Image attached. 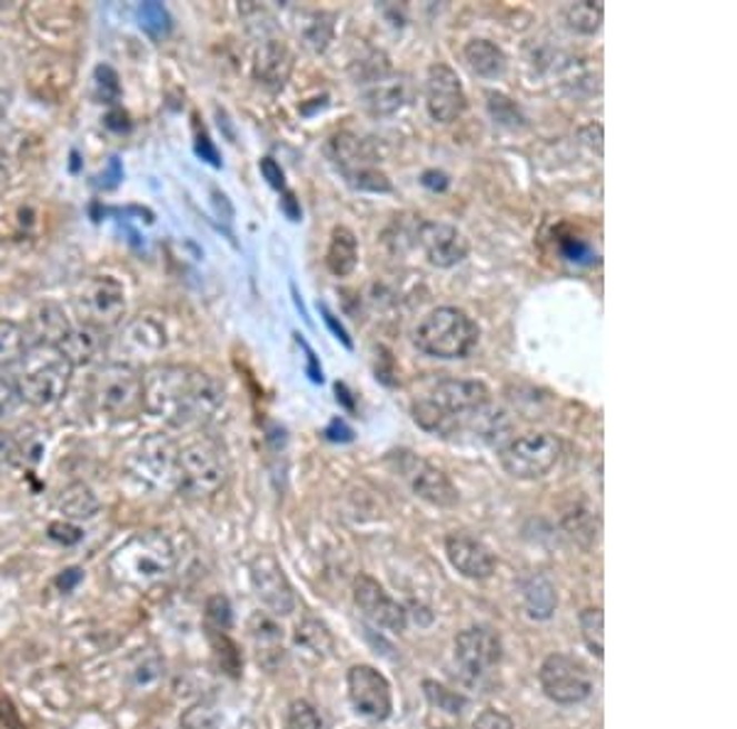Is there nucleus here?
Instances as JSON below:
<instances>
[{"instance_id": "423d86ee", "label": "nucleus", "mask_w": 737, "mask_h": 729, "mask_svg": "<svg viewBox=\"0 0 737 729\" xmlns=\"http://www.w3.org/2000/svg\"><path fill=\"white\" fill-rule=\"evenodd\" d=\"M229 479L227 455L215 440H195L178 450L175 485L190 499H212Z\"/></svg>"}, {"instance_id": "f704fd0d", "label": "nucleus", "mask_w": 737, "mask_h": 729, "mask_svg": "<svg viewBox=\"0 0 737 729\" xmlns=\"http://www.w3.org/2000/svg\"><path fill=\"white\" fill-rule=\"evenodd\" d=\"M580 633H582V641L588 649L602 658L605 656V641H602V611L600 609H585L580 611Z\"/></svg>"}, {"instance_id": "6ab92c4d", "label": "nucleus", "mask_w": 737, "mask_h": 729, "mask_svg": "<svg viewBox=\"0 0 737 729\" xmlns=\"http://www.w3.org/2000/svg\"><path fill=\"white\" fill-rule=\"evenodd\" d=\"M355 602L361 609V615L371 619L377 627L404 631L408 625L406 609L396 599H391V595L369 575H359L355 580Z\"/></svg>"}, {"instance_id": "dca6fc26", "label": "nucleus", "mask_w": 737, "mask_h": 729, "mask_svg": "<svg viewBox=\"0 0 737 729\" xmlns=\"http://www.w3.org/2000/svg\"><path fill=\"white\" fill-rule=\"evenodd\" d=\"M251 585L256 590V597L261 599V605L276 617H286L290 611H296V592L292 585L286 578L280 562L263 552V556L251 562Z\"/></svg>"}, {"instance_id": "5701e85b", "label": "nucleus", "mask_w": 737, "mask_h": 729, "mask_svg": "<svg viewBox=\"0 0 737 729\" xmlns=\"http://www.w3.org/2000/svg\"><path fill=\"white\" fill-rule=\"evenodd\" d=\"M26 329V337H28V347L30 344H40V347H57L67 337L69 324L64 310L60 308L57 302H42L38 308L32 310L30 314V322Z\"/></svg>"}, {"instance_id": "6e6d98bb", "label": "nucleus", "mask_w": 737, "mask_h": 729, "mask_svg": "<svg viewBox=\"0 0 737 729\" xmlns=\"http://www.w3.org/2000/svg\"><path fill=\"white\" fill-rule=\"evenodd\" d=\"M283 211H286V214H288L292 221H298V219H300V207H298V202H296V197H292L290 192H286Z\"/></svg>"}, {"instance_id": "2f4dec72", "label": "nucleus", "mask_w": 737, "mask_h": 729, "mask_svg": "<svg viewBox=\"0 0 737 729\" xmlns=\"http://www.w3.org/2000/svg\"><path fill=\"white\" fill-rule=\"evenodd\" d=\"M225 710L217 702H200L182 715L180 729H225Z\"/></svg>"}, {"instance_id": "de8ad7c7", "label": "nucleus", "mask_w": 737, "mask_h": 729, "mask_svg": "<svg viewBox=\"0 0 737 729\" xmlns=\"http://www.w3.org/2000/svg\"><path fill=\"white\" fill-rule=\"evenodd\" d=\"M261 174L268 180V184L273 187V190H278V192L286 190V174H283V170H280V164L273 158L261 160Z\"/></svg>"}, {"instance_id": "1a4fd4ad", "label": "nucleus", "mask_w": 737, "mask_h": 729, "mask_svg": "<svg viewBox=\"0 0 737 729\" xmlns=\"http://www.w3.org/2000/svg\"><path fill=\"white\" fill-rule=\"evenodd\" d=\"M564 457V440L554 432H526L499 450V465L514 479L534 481L546 477Z\"/></svg>"}, {"instance_id": "052dcab7", "label": "nucleus", "mask_w": 737, "mask_h": 729, "mask_svg": "<svg viewBox=\"0 0 737 729\" xmlns=\"http://www.w3.org/2000/svg\"><path fill=\"white\" fill-rule=\"evenodd\" d=\"M440 729H452V727H440Z\"/></svg>"}, {"instance_id": "a211bd4d", "label": "nucleus", "mask_w": 737, "mask_h": 729, "mask_svg": "<svg viewBox=\"0 0 737 729\" xmlns=\"http://www.w3.org/2000/svg\"><path fill=\"white\" fill-rule=\"evenodd\" d=\"M133 475L153 487H168L178 479V447L166 435H150L133 457Z\"/></svg>"}, {"instance_id": "f03ea898", "label": "nucleus", "mask_w": 737, "mask_h": 729, "mask_svg": "<svg viewBox=\"0 0 737 729\" xmlns=\"http://www.w3.org/2000/svg\"><path fill=\"white\" fill-rule=\"evenodd\" d=\"M489 406V388L482 381L467 379H442L436 388L411 406L414 420L426 432L458 435L467 430L479 410Z\"/></svg>"}, {"instance_id": "2eb2a0df", "label": "nucleus", "mask_w": 737, "mask_h": 729, "mask_svg": "<svg viewBox=\"0 0 737 729\" xmlns=\"http://www.w3.org/2000/svg\"><path fill=\"white\" fill-rule=\"evenodd\" d=\"M347 690H349V700H352L355 710L359 715L369 717V720H386L394 710V696H391V686L377 668L359 663L352 666L347 673Z\"/></svg>"}, {"instance_id": "13d9d810", "label": "nucleus", "mask_w": 737, "mask_h": 729, "mask_svg": "<svg viewBox=\"0 0 737 729\" xmlns=\"http://www.w3.org/2000/svg\"><path fill=\"white\" fill-rule=\"evenodd\" d=\"M6 182H8V172L3 168V162H0V192L6 190Z\"/></svg>"}, {"instance_id": "4d7b16f0", "label": "nucleus", "mask_w": 737, "mask_h": 729, "mask_svg": "<svg viewBox=\"0 0 737 729\" xmlns=\"http://www.w3.org/2000/svg\"><path fill=\"white\" fill-rule=\"evenodd\" d=\"M335 391H337V401H342L347 410H355L352 393H349V388H347L345 383H337V386H335Z\"/></svg>"}, {"instance_id": "a878e982", "label": "nucleus", "mask_w": 737, "mask_h": 729, "mask_svg": "<svg viewBox=\"0 0 737 729\" xmlns=\"http://www.w3.org/2000/svg\"><path fill=\"white\" fill-rule=\"evenodd\" d=\"M325 263H327V270H330V273L337 278H347L355 273V268L359 263V243H357L355 231H349L347 227L332 229Z\"/></svg>"}, {"instance_id": "9b49d317", "label": "nucleus", "mask_w": 737, "mask_h": 729, "mask_svg": "<svg viewBox=\"0 0 737 729\" xmlns=\"http://www.w3.org/2000/svg\"><path fill=\"white\" fill-rule=\"evenodd\" d=\"M538 683L548 700L558 705H578L590 698L592 678L580 661L564 653L548 656L538 668Z\"/></svg>"}, {"instance_id": "58836bf2", "label": "nucleus", "mask_w": 737, "mask_h": 729, "mask_svg": "<svg viewBox=\"0 0 737 729\" xmlns=\"http://www.w3.org/2000/svg\"><path fill=\"white\" fill-rule=\"evenodd\" d=\"M288 729H322V720L308 700H296L288 708Z\"/></svg>"}, {"instance_id": "20e7f679", "label": "nucleus", "mask_w": 737, "mask_h": 729, "mask_svg": "<svg viewBox=\"0 0 737 729\" xmlns=\"http://www.w3.org/2000/svg\"><path fill=\"white\" fill-rule=\"evenodd\" d=\"M74 367L69 363L57 347L30 344L26 354L18 361V396L34 408L60 403L72 383Z\"/></svg>"}, {"instance_id": "37998d69", "label": "nucleus", "mask_w": 737, "mask_h": 729, "mask_svg": "<svg viewBox=\"0 0 737 729\" xmlns=\"http://www.w3.org/2000/svg\"><path fill=\"white\" fill-rule=\"evenodd\" d=\"M560 253H564L566 261L570 263H592V249L582 239L576 237H566L560 241Z\"/></svg>"}, {"instance_id": "bf43d9fd", "label": "nucleus", "mask_w": 737, "mask_h": 729, "mask_svg": "<svg viewBox=\"0 0 737 729\" xmlns=\"http://www.w3.org/2000/svg\"><path fill=\"white\" fill-rule=\"evenodd\" d=\"M6 111H8V93L0 91V116H3Z\"/></svg>"}, {"instance_id": "8fccbe9b", "label": "nucleus", "mask_w": 737, "mask_h": 729, "mask_svg": "<svg viewBox=\"0 0 737 729\" xmlns=\"http://www.w3.org/2000/svg\"><path fill=\"white\" fill-rule=\"evenodd\" d=\"M325 435H327V440H332V442H349V440L355 438L352 428H349L347 422H345V420H339V418L330 422V428L325 430Z\"/></svg>"}, {"instance_id": "cd10ccee", "label": "nucleus", "mask_w": 737, "mask_h": 729, "mask_svg": "<svg viewBox=\"0 0 737 729\" xmlns=\"http://www.w3.org/2000/svg\"><path fill=\"white\" fill-rule=\"evenodd\" d=\"M521 597H524L526 615H529L536 621L551 619V615L556 611V605H558L554 582L541 572H536V575H531V578L524 580Z\"/></svg>"}, {"instance_id": "09e8293b", "label": "nucleus", "mask_w": 737, "mask_h": 729, "mask_svg": "<svg viewBox=\"0 0 737 729\" xmlns=\"http://www.w3.org/2000/svg\"><path fill=\"white\" fill-rule=\"evenodd\" d=\"M320 312L325 317V324L330 327V332L339 339V342H342L347 349H355V342H352V337H349V332L345 329V324L337 320V317L330 312V308H327V304H320Z\"/></svg>"}, {"instance_id": "aec40b11", "label": "nucleus", "mask_w": 737, "mask_h": 729, "mask_svg": "<svg viewBox=\"0 0 737 729\" xmlns=\"http://www.w3.org/2000/svg\"><path fill=\"white\" fill-rule=\"evenodd\" d=\"M404 475L408 477V481H411V487L418 497L432 503V507L450 509L460 501V493H458V489H455L450 477L442 472V469L418 460V457H414V455L406 457Z\"/></svg>"}, {"instance_id": "4be33fe9", "label": "nucleus", "mask_w": 737, "mask_h": 729, "mask_svg": "<svg viewBox=\"0 0 737 729\" xmlns=\"http://www.w3.org/2000/svg\"><path fill=\"white\" fill-rule=\"evenodd\" d=\"M292 72V54L283 42L266 40L253 57V79L266 89L278 91L286 87Z\"/></svg>"}, {"instance_id": "473e14b6", "label": "nucleus", "mask_w": 737, "mask_h": 729, "mask_svg": "<svg viewBox=\"0 0 737 729\" xmlns=\"http://www.w3.org/2000/svg\"><path fill=\"white\" fill-rule=\"evenodd\" d=\"M332 32H335V22L332 16L327 13H312L310 20L306 22V28H302V40L315 52H325L327 44L332 40Z\"/></svg>"}, {"instance_id": "864d4df0", "label": "nucleus", "mask_w": 737, "mask_h": 729, "mask_svg": "<svg viewBox=\"0 0 737 729\" xmlns=\"http://www.w3.org/2000/svg\"><path fill=\"white\" fill-rule=\"evenodd\" d=\"M197 152H200L202 158H207L209 162H212L215 168H219V156H217L215 146L209 143V138H207V136H200V140H197Z\"/></svg>"}, {"instance_id": "0eeeda50", "label": "nucleus", "mask_w": 737, "mask_h": 729, "mask_svg": "<svg viewBox=\"0 0 737 729\" xmlns=\"http://www.w3.org/2000/svg\"><path fill=\"white\" fill-rule=\"evenodd\" d=\"M327 158L335 168L342 172L349 187H355L359 192H374V194H386L391 192V180L389 174L377 168V152L367 143L365 138H359L349 131L335 133L325 146Z\"/></svg>"}, {"instance_id": "f257e3e1", "label": "nucleus", "mask_w": 737, "mask_h": 729, "mask_svg": "<svg viewBox=\"0 0 737 729\" xmlns=\"http://www.w3.org/2000/svg\"><path fill=\"white\" fill-rule=\"evenodd\" d=\"M221 403L225 388L202 369L160 363L143 376V408L168 426H205L219 413Z\"/></svg>"}, {"instance_id": "3c124183", "label": "nucleus", "mask_w": 737, "mask_h": 729, "mask_svg": "<svg viewBox=\"0 0 737 729\" xmlns=\"http://www.w3.org/2000/svg\"><path fill=\"white\" fill-rule=\"evenodd\" d=\"M420 184L428 187V190H432V192H446L450 180H448L446 172L428 170V172H424V178H420Z\"/></svg>"}, {"instance_id": "a19ab883", "label": "nucleus", "mask_w": 737, "mask_h": 729, "mask_svg": "<svg viewBox=\"0 0 737 729\" xmlns=\"http://www.w3.org/2000/svg\"><path fill=\"white\" fill-rule=\"evenodd\" d=\"M207 621L219 633H225L231 627V607H229L227 597L215 595L212 599H209V602H207Z\"/></svg>"}, {"instance_id": "e433bc0d", "label": "nucleus", "mask_w": 737, "mask_h": 729, "mask_svg": "<svg viewBox=\"0 0 737 729\" xmlns=\"http://www.w3.org/2000/svg\"><path fill=\"white\" fill-rule=\"evenodd\" d=\"M487 106H489V113L491 119L501 126H519L524 119L519 113V106L514 103L505 93H497V91H489L487 93Z\"/></svg>"}, {"instance_id": "39448f33", "label": "nucleus", "mask_w": 737, "mask_h": 729, "mask_svg": "<svg viewBox=\"0 0 737 729\" xmlns=\"http://www.w3.org/2000/svg\"><path fill=\"white\" fill-rule=\"evenodd\" d=\"M479 342V327L460 308H436L416 327V347L432 359H465Z\"/></svg>"}, {"instance_id": "ddd939ff", "label": "nucleus", "mask_w": 737, "mask_h": 729, "mask_svg": "<svg viewBox=\"0 0 737 729\" xmlns=\"http://www.w3.org/2000/svg\"><path fill=\"white\" fill-rule=\"evenodd\" d=\"M426 111L436 123H455L467 109V93L462 81L448 64H432L426 74Z\"/></svg>"}, {"instance_id": "5fc2aeb1", "label": "nucleus", "mask_w": 737, "mask_h": 729, "mask_svg": "<svg viewBox=\"0 0 737 729\" xmlns=\"http://www.w3.org/2000/svg\"><path fill=\"white\" fill-rule=\"evenodd\" d=\"M302 347H306V351H308V361H310V379L312 381H318V383H322V369L318 367V359H315V354H312V349L306 344V342H300Z\"/></svg>"}, {"instance_id": "49530a36", "label": "nucleus", "mask_w": 737, "mask_h": 729, "mask_svg": "<svg viewBox=\"0 0 737 729\" xmlns=\"http://www.w3.org/2000/svg\"><path fill=\"white\" fill-rule=\"evenodd\" d=\"M472 729H514V722L507 715H501L497 710H485L482 715H477Z\"/></svg>"}, {"instance_id": "7ed1b4c3", "label": "nucleus", "mask_w": 737, "mask_h": 729, "mask_svg": "<svg viewBox=\"0 0 737 729\" xmlns=\"http://www.w3.org/2000/svg\"><path fill=\"white\" fill-rule=\"evenodd\" d=\"M175 568H178V550L162 531L136 533L109 560L111 578L138 592L162 585Z\"/></svg>"}, {"instance_id": "c9c22d12", "label": "nucleus", "mask_w": 737, "mask_h": 729, "mask_svg": "<svg viewBox=\"0 0 737 729\" xmlns=\"http://www.w3.org/2000/svg\"><path fill=\"white\" fill-rule=\"evenodd\" d=\"M424 690H426V698L430 700V705H436L438 710H446V712L458 715V712H462V708L467 705V700L462 696L448 690L446 686L436 683V680H426Z\"/></svg>"}, {"instance_id": "b1692460", "label": "nucleus", "mask_w": 737, "mask_h": 729, "mask_svg": "<svg viewBox=\"0 0 737 729\" xmlns=\"http://www.w3.org/2000/svg\"><path fill=\"white\" fill-rule=\"evenodd\" d=\"M60 354L72 363V367H87L93 359H99V354L103 351V334L101 329H93V327H72L67 332V337L62 339L60 344Z\"/></svg>"}, {"instance_id": "603ef678", "label": "nucleus", "mask_w": 737, "mask_h": 729, "mask_svg": "<svg viewBox=\"0 0 737 729\" xmlns=\"http://www.w3.org/2000/svg\"><path fill=\"white\" fill-rule=\"evenodd\" d=\"M50 536L54 540H64V543H77V540L81 538V531H79V528L67 526V523H52L50 526Z\"/></svg>"}, {"instance_id": "72a5a7b5", "label": "nucleus", "mask_w": 737, "mask_h": 729, "mask_svg": "<svg viewBox=\"0 0 737 729\" xmlns=\"http://www.w3.org/2000/svg\"><path fill=\"white\" fill-rule=\"evenodd\" d=\"M296 639L298 643L306 646V649L315 651V653H327L332 649V637L330 633H327L325 625H320L318 619H302L298 629H296Z\"/></svg>"}, {"instance_id": "bb28decb", "label": "nucleus", "mask_w": 737, "mask_h": 729, "mask_svg": "<svg viewBox=\"0 0 737 729\" xmlns=\"http://www.w3.org/2000/svg\"><path fill=\"white\" fill-rule=\"evenodd\" d=\"M465 62L472 74L482 79H497L507 72V54L491 40L477 38L465 44Z\"/></svg>"}, {"instance_id": "412c9836", "label": "nucleus", "mask_w": 737, "mask_h": 729, "mask_svg": "<svg viewBox=\"0 0 737 729\" xmlns=\"http://www.w3.org/2000/svg\"><path fill=\"white\" fill-rule=\"evenodd\" d=\"M446 552L450 566L470 580H487L497 568V560L491 556V550L467 533L448 536Z\"/></svg>"}, {"instance_id": "4468645a", "label": "nucleus", "mask_w": 737, "mask_h": 729, "mask_svg": "<svg viewBox=\"0 0 737 729\" xmlns=\"http://www.w3.org/2000/svg\"><path fill=\"white\" fill-rule=\"evenodd\" d=\"M455 661L467 680H482L501 661V641L491 629L470 627L455 637Z\"/></svg>"}, {"instance_id": "6e6552de", "label": "nucleus", "mask_w": 737, "mask_h": 729, "mask_svg": "<svg viewBox=\"0 0 737 729\" xmlns=\"http://www.w3.org/2000/svg\"><path fill=\"white\" fill-rule=\"evenodd\" d=\"M91 403L111 418L136 416L143 408V373L131 363H107L91 379Z\"/></svg>"}, {"instance_id": "f8f14e48", "label": "nucleus", "mask_w": 737, "mask_h": 729, "mask_svg": "<svg viewBox=\"0 0 737 729\" xmlns=\"http://www.w3.org/2000/svg\"><path fill=\"white\" fill-rule=\"evenodd\" d=\"M357 84L361 87V99L374 116H391L411 99V84L406 77L394 74L389 62H367L361 67Z\"/></svg>"}, {"instance_id": "c756f323", "label": "nucleus", "mask_w": 737, "mask_h": 729, "mask_svg": "<svg viewBox=\"0 0 737 729\" xmlns=\"http://www.w3.org/2000/svg\"><path fill=\"white\" fill-rule=\"evenodd\" d=\"M57 507H60L69 519H91V516L99 511V501L87 485H69L62 491L60 501H57Z\"/></svg>"}, {"instance_id": "7c9ffc66", "label": "nucleus", "mask_w": 737, "mask_h": 729, "mask_svg": "<svg viewBox=\"0 0 737 729\" xmlns=\"http://www.w3.org/2000/svg\"><path fill=\"white\" fill-rule=\"evenodd\" d=\"M26 349H28L26 329L13 320H0V369L18 363L20 357L26 354Z\"/></svg>"}, {"instance_id": "c03bdc74", "label": "nucleus", "mask_w": 737, "mask_h": 729, "mask_svg": "<svg viewBox=\"0 0 737 729\" xmlns=\"http://www.w3.org/2000/svg\"><path fill=\"white\" fill-rule=\"evenodd\" d=\"M22 460V445L10 432H0V469H10Z\"/></svg>"}, {"instance_id": "f3484780", "label": "nucleus", "mask_w": 737, "mask_h": 729, "mask_svg": "<svg viewBox=\"0 0 737 729\" xmlns=\"http://www.w3.org/2000/svg\"><path fill=\"white\" fill-rule=\"evenodd\" d=\"M416 239L428 263L436 268L458 266L470 253V241H467L465 233L446 221H420Z\"/></svg>"}, {"instance_id": "9d476101", "label": "nucleus", "mask_w": 737, "mask_h": 729, "mask_svg": "<svg viewBox=\"0 0 737 729\" xmlns=\"http://www.w3.org/2000/svg\"><path fill=\"white\" fill-rule=\"evenodd\" d=\"M74 308L81 324L93 329L116 327L126 314V290L111 276L87 278L74 292Z\"/></svg>"}, {"instance_id": "4c0bfd02", "label": "nucleus", "mask_w": 737, "mask_h": 729, "mask_svg": "<svg viewBox=\"0 0 737 729\" xmlns=\"http://www.w3.org/2000/svg\"><path fill=\"white\" fill-rule=\"evenodd\" d=\"M140 26H143L150 34L160 38V34L170 32L172 22H170L168 10L162 8L160 3H143V6H140Z\"/></svg>"}, {"instance_id": "393cba45", "label": "nucleus", "mask_w": 737, "mask_h": 729, "mask_svg": "<svg viewBox=\"0 0 737 729\" xmlns=\"http://www.w3.org/2000/svg\"><path fill=\"white\" fill-rule=\"evenodd\" d=\"M249 631L256 646V658H259L263 668H276L283 661V633H280L271 617L253 615L249 621Z\"/></svg>"}, {"instance_id": "a18cd8bd", "label": "nucleus", "mask_w": 737, "mask_h": 729, "mask_svg": "<svg viewBox=\"0 0 737 729\" xmlns=\"http://www.w3.org/2000/svg\"><path fill=\"white\" fill-rule=\"evenodd\" d=\"M18 401H20V396H18L16 379L8 371L0 369V416L10 413V410L18 406Z\"/></svg>"}, {"instance_id": "79ce46f5", "label": "nucleus", "mask_w": 737, "mask_h": 729, "mask_svg": "<svg viewBox=\"0 0 737 729\" xmlns=\"http://www.w3.org/2000/svg\"><path fill=\"white\" fill-rule=\"evenodd\" d=\"M166 673V670H162V661L156 656V653H148L143 656L138 661V666L133 668V680H136V686H150V683H158L160 676Z\"/></svg>"}, {"instance_id": "ea45409f", "label": "nucleus", "mask_w": 737, "mask_h": 729, "mask_svg": "<svg viewBox=\"0 0 737 729\" xmlns=\"http://www.w3.org/2000/svg\"><path fill=\"white\" fill-rule=\"evenodd\" d=\"M93 89H97V99L103 103H113L119 99V77H116L111 67H97V72H93Z\"/></svg>"}, {"instance_id": "c85d7f7f", "label": "nucleus", "mask_w": 737, "mask_h": 729, "mask_svg": "<svg viewBox=\"0 0 737 729\" xmlns=\"http://www.w3.org/2000/svg\"><path fill=\"white\" fill-rule=\"evenodd\" d=\"M602 18H605L602 3H592V0H576V3L564 6L566 26L578 34L600 32Z\"/></svg>"}]
</instances>
